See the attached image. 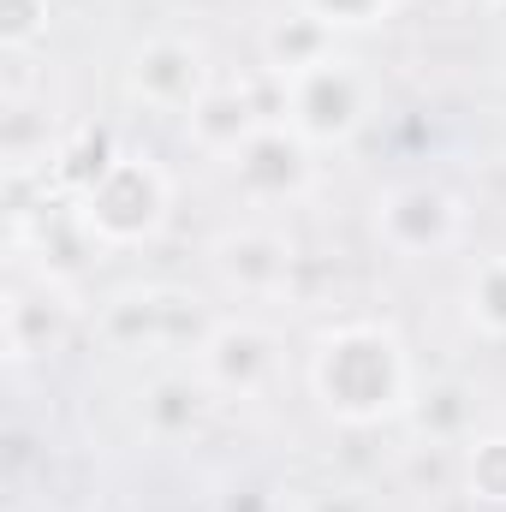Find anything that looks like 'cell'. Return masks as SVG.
Listing matches in <instances>:
<instances>
[{"instance_id": "cell-1", "label": "cell", "mask_w": 506, "mask_h": 512, "mask_svg": "<svg viewBox=\"0 0 506 512\" xmlns=\"http://www.w3.org/2000/svg\"><path fill=\"white\" fill-rule=\"evenodd\" d=\"M310 399L346 423V429H381L399 423L417 399V376H411V352L399 340L393 322H334L316 334L310 364H304Z\"/></svg>"}, {"instance_id": "cell-2", "label": "cell", "mask_w": 506, "mask_h": 512, "mask_svg": "<svg viewBox=\"0 0 506 512\" xmlns=\"http://www.w3.org/2000/svg\"><path fill=\"white\" fill-rule=\"evenodd\" d=\"M84 227L108 245V251H137L149 239H161L167 215H173V179L155 155H120L84 197H78Z\"/></svg>"}, {"instance_id": "cell-3", "label": "cell", "mask_w": 506, "mask_h": 512, "mask_svg": "<svg viewBox=\"0 0 506 512\" xmlns=\"http://www.w3.org/2000/svg\"><path fill=\"white\" fill-rule=\"evenodd\" d=\"M209 328H215V316L185 286H126L96 316V334L114 352H173V358L185 352V358H197Z\"/></svg>"}, {"instance_id": "cell-4", "label": "cell", "mask_w": 506, "mask_h": 512, "mask_svg": "<svg viewBox=\"0 0 506 512\" xmlns=\"http://www.w3.org/2000/svg\"><path fill=\"white\" fill-rule=\"evenodd\" d=\"M376 120V78L364 60L334 54L298 78H286V126H298L316 149H346Z\"/></svg>"}, {"instance_id": "cell-5", "label": "cell", "mask_w": 506, "mask_h": 512, "mask_svg": "<svg viewBox=\"0 0 506 512\" xmlns=\"http://www.w3.org/2000/svg\"><path fill=\"white\" fill-rule=\"evenodd\" d=\"M370 233L381 251L405 256V262H429L465 239V203L435 179H405L370 203Z\"/></svg>"}, {"instance_id": "cell-6", "label": "cell", "mask_w": 506, "mask_h": 512, "mask_svg": "<svg viewBox=\"0 0 506 512\" xmlns=\"http://www.w3.org/2000/svg\"><path fill=\"white\" fill-rule=\"evenodd\" d=\"M209 90H215V66H209V48L197 36L161 30V36H143L126 54V96L149 114L185 120Z\"/></svg>"}, {"instance_id": "cell-7", "label": "cell", "mask_w": 506, "mask_h": 512, "mask_svg": "<svg viewBox=\"0 0 506 512\" xmlns=\"http://www.w3.org/2000/svg\"><path fill=\"white\" fill-rule=\"evenodd\" d=\"M191 364H197V376H203L209 393H221V399H256L280 376V334L251 322V316H221L209 328V340L197 346Z\"/></svg>"}, {"instance_id": "cell-8", "label": "cell", "mask_w": 506, "mask_h": 512, "mask_svg": "<svg viewBox=\"0 0 506 512\" xmlns=\"http://www.w3.org/2000/svg\"><path fill=\"white\" fill-rule=\"evenodd\" d=\"M227 173L245 203H298L316 185V143L286 120H268L239 155H227Z\"/></svg>"}, {"instance_id": "cell-9", "label": "cell", "mask_w": 506, "mask_h": 512, "mask_svg": "<svg viewBox=\"0 0 506 512\" xmlns=\"http://www.w3.org/2000/svg\"><path fill=\"white\" fill-rule=\"evenodd\" d=\"M78 310H72V286L48 280V274H12L6 304H0V334H6V358L30 364V358H54L72 334Z\"/></svg>"}, {"instance_id": "cell-10", "label": "cell", "mask_w": 506, "mask_h": 512, "mask_svg": "<svg viewBox=\"0 0 506 512\" xmlns=\"http://www.w3.org/2000/svg\"><path fill=\"white\" fill-rule=\"evenodd\" d=\"M209 268L239 298H280L298 274V245L274 227H227L209 239Z\"/></svg>"}, {"instance_id": "cell-11", "label": "cell", "mask_w": 506, "mask_h": 512, "mask_svg": "<svg viewBox=\"0 0 506 512\" xmlns=\"http://www.w3.org/2000/svg\"><path fill=\"white\" fill-rule=\"evenodd\" d=\"M24 239H30V251H36V274L66 280V286H72L90 262H102V251H108V245L84 227L78 197H48V209L18 227V245H24Z\"/></svg>"}, {"instance_id": "cell-12", "label": "cell", "mask_w": 506, "mask_h": 512, "mask_svg": "<svg viewBox=\"0 0 506 512\" xmlns=\"http://www.w3.org/2000/svg\"><path fill=\"white\" fill-rule=\"evenodd\" d=\"M137 417H143V435L161 441V447L191 441V435L203 429V417H209V387H203V376L167 370V376H155V382L143 387Z\"/></svg>"}, {"instance_id": "cell-13", "label": "cell", "mask_w": 506, "mask_h": 512, "mask_svg": "<svg viewBox=\"0 0 506 512\" xmlns=\"http://www.w3.org/2000/svg\"><path fill=\"white\" fill-rule=\"evenodd\" d=\"M334 36H340V30L322 24L310 6H292V12H280V18L262 24V72H274V78H298V72H310V66H322V60L340 54Z\"/></svg>"}, {"instance_id": "cell-14", "label": "cell", "mask_w": 506, "mask_h": 512, "mask_svg": "<svg viewBox=\"0 0 506 512\" xmlns=\"http://www.w3.org/2000/svg\"><path fill=\"white\" fill-rule=\"evenodd\" d=\"M405 423H411L417 441H429V447H465V441L477 435V399H471L465 382H429V387H417Z\"/></svg>"}, {"instance_id": "cell-15", "label": "cell", "mask_w": 506, "mask_h": 512, "mask_svg": "<svg viewBox=\"0 0 506 512\" xmlns=\"http://www.w3.org/2000/svg\"><path fill=\"white\" fill-rule=\"evenodd\" d=\"M120 155H126V149H114L108 126H78L60 143V155H54V167H48V185H54L60 197H84Z\"/></svg>"}, {"instance_id": "cell-16", "label": "cell", "mask_w": 506, "mask_h": 512, "mask_svg": "<svg viewBox=\"0 0 506 512\" xmlns=\"http://www.w3.org/2000/svg\"><path fill=\"white\" fill-rule=\"evenodd\" d=\"M465 322L483 340L506 346V256H483L471 268V280H465Z\"/></svg>"}, {"instance_id": "cell-17", "label": "cell", "mask_w": 506, "mask_h": 512, "mask_svg": "<svg viewBox=\"0 0 506 512\" xmlns=\"http://www.w3.org/2000/svg\"><path fill=\"white\" fill-rule=\"evenodd\" d=\"M459 489L483 507H506V435H471L459 447Z\"/></svg>"}, {"instance_id": "cell-18", "label": "cell", "mask_w": 506, "mask_h": 512, "mask_svg": "<svg viewBox=\"0 0 506 512\" xmlns=\"http://www.w3.org/2000/svg\"><path fill=\"white\" fill-rule=\"evenodd\" d=\"M54 0H0V54H36L48 42Z\"/></svg>"}, {"instance_id": "cell-19", "label": "cell", "mask_w": 506, "mask_h": 512, "mask_svg": "<svg viewBox=\"0 0 506 512\" xmlns=\"http://www.w3.org/2000/svg\"><path fill=\"white\" fill-rule=\"evenodd\" d=\"M298 6H310V12H316L322 24H334V30H376L399 0H298Z\"/></svg>"}, {"instance_id": "cell-20", "label": "cell", "mask_w": 506, "mask_h": 512, "mask_svg": "<svg viewBox=\"0 0 506 512\" xmlns=\"http://www.w3.org/2000/svg\"><path fill=\"white\" fill-rule=\"evenodd\" d=\"M215 512H286V501L268 477H233V483H221Z\"/></svg>"}, {"instance_id": "cell-21", "label": "cell", "mask_w": 506, "mask_h": 512, "mask_svg": "<svg viewBox=\"0 0 506 512\" xmlns=\"http://www.w3.org/2000/svg\"><path fill=\"white\" fill-rule=\"evenodd\" d=\"M304 512H376V501H364L358 489H316Z\"/></svg>"}]
</instances>
